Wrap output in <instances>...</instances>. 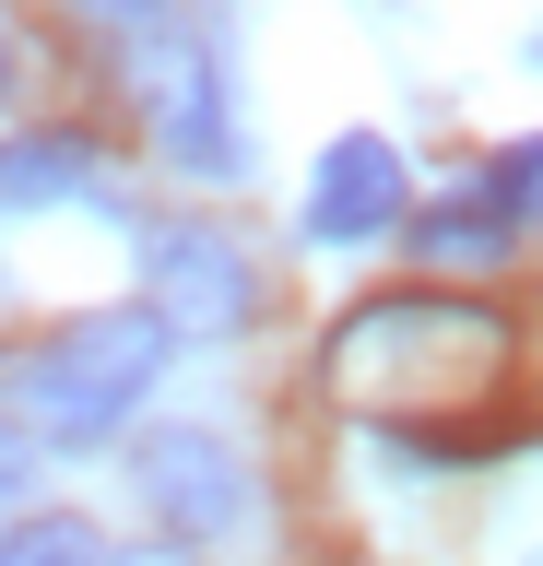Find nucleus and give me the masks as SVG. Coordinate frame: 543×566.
<instances>
[{
  "mask_svg": "<svg viewBox=\"0 0 543 566\" xmlns=\"http://www.w3.org/2000/svg\"><path fill=\"white\" fill-rule=\"evenodd\" d=\"M154 130H166V154H178L189 177H237V118H224V71H166L154 83Z\"/></svg>",
  "mask_w": 543,
  "mask_h": 566,
  "instance_id": "7",
  "label": "nucleus"
},
{
  "mask_svg": "<svg viewBox=\"0 0 543 566\" xmlns=\"http://www.w3.org/2000/svg\"><path fill=\"white\" fill-rule=\"evenodd\" d=\"M130 472H143L154 520L189 531V543H201V531H224L237 507H249V460L224 449V437H201V424H178V437H143V460H130Z\"/></svg>",
  "mask_w": 543,
  "mask_h": 566,
  "instance_id": "5",
  "label": "nucleus"
},
{
  "mask_svg": "<svg viewBox=\"0 0 543 566\" xmlns=\"http://www.w3.org/2000/svg\"><path fill=\"white\" fill-rule=\"evenodd\" d=\"M390 224H414V177H401V154L378 130H343L320 154V177H307V237L366 248V237H390Z\"/></svg>",
  "mask_w": 543,
  "mask_h": 566,
  "instance_id": "4",
  "label": "nucleus"
},
{
  "mask_svg": "<svg viewBox=\"0 0 543 566\" xmlns=\"http://www.w3.org/2000/svg\"><path fill=\"white\" fill-rule=\"evenodd\" d=\"M143 272H154V331H166V343H237V331H249L260 318V272H249V248L237 237H213V224H154L143 237Z\"/></svg>",
  "mask_w": 543,
  "mask_h": 566,
  "instance_id": "3",
  "label": "nucleus"
},
{
  "mask_svg": "<svg viewBox=\"0 0 543 566\" xmlns=\"http://www.w3.org/2000/svg\"><path fill=\"white\" fill-rule=\"evenodd\" d=\"M130 566H178V555H130Z\"/></svg>",
  "mask_w": 543,
  "mask_h": 566,
  "instance_id": "11",
  "label": "nucleus"
},
{
  "mask_svg": "<svg viewBox=\"0 0 543 566\" xmlns=\"http://www.w3.org/2000/svg\"><path fill=\"white\" fill-rule=\"evenodd\" d=\"M154 366H166L154 307H95V318L48 331V343L12 366V413L36 424L48 449H83V437H107V424L154 389Z\"/></svg>",
  "mask_w": 543,
  "mask_h": 566,
  "instance_id": "2",
  "label": "nucleus"
},
{
  "mask_svg": "<svg viewBox=\"0 0 543 566\" xmlns=\"http://www.w3.org/2000/svg\"><path fill=\"white\" fill-rule=\"evenodd\" d=\"M520 331L484 295H366L355 318H331L320 378L343 413H366L378 437H401L414 460H484L532 437V401H508Z\"/></svg>",
  "mask_w": 543,
  "mask_h": 566,
  "instance_id": "1",
  "label": "nucleus"
},
{
  "mask_svg": "<svg viewBox=\"0 0 543 566\" xmlns=\"http://www.w3.org/2000/svg\"><path fill=\"white\" fill-rule=\"evenodd\" d=\"M107 189V154L83 130H24L0 142V212H48V201H95Z\"/></svg>",
  "mask_w": 543,
  "mask_h": 566,
  "instance_id": "6",
  "label": "nucleus"
},
{
  "mask_svg": "<svg viewBox=\"0 0 543 566\" xmlns=\"http://www.w3.org/2000/svg\"><path fill=\"white\" fill-rule=\"evenodd\" d=\"M472 189H484V212H497V224H532V212H543V142H508Z\"/></svg>",
  "mask_w": 543,
  "mask_h": 566,
  "instance_id": "9",
  "label": "nucleus"
},
{
  "mask_svg": "<svg viewBox=\"0 0 543 566\" xmlns=\"http://www.w3.org/2000/svg\"><path fill=\"white\" fill-rule=\"evenodd\" d=\"M497 212H484V189H461V201H437L426 224H414V248H426V260H497Z\"/></svg>",
  "mask_w": 543,
  "mask_h": 566,
  "instance_id": "8",
  "label": "nucleus"
},
{
  "mask_svg": "<svg viewBox=\"0 0 543 566\" xmlns=\"http://www.w3.org/2000/svg\"><path fill=\"white\" fill-rule=\"evenodd\" d=\"M0 566H107V543L83 520H24L12 543H0Z\"/></svg>",
  "mask_w": 543,
  "mask_h": 566,
  "instance_id": "10",
  "label": "nucleus"
},
{
  "mask_svg": "<svg viewBox=\"0 0 543 566\" xmlns=\"http://www.w3.org/2000/svg\"><path fill=\"white\" fill-rule=\"evenodd\" d=\"M0 48H12V35H0Z\"/></svg>",
  "mask_w": 543,
  "mask_h": 566,
  "instance_id": "12",
  "label": "nucleus"
}]
</instances>
